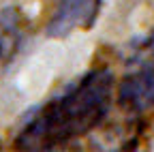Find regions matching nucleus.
<instances>
[{"instance_id":"3","label":"nucleus","mask_w":154,"mask_h":152,"mask_svg":"<svg viewBox=\"0 0 154 152\" xmlns=\"http://www.w3.org/2000/svg\"><path fill=\"white\" fill-rule=\"evenodd\" d=\"M103 0H54V13L45 26V34L62 39L75 30H90L96 24Z\"/></svg>"},{"instance_id":"2","label":"nucleus","mask_w":154,"mask_h":152,"mask_svg":"<svg viewBox=\"0 0 154 152\" xmlns=\"http://www.w3.org/2000/svg\"><path fill=\"white\" fill-rule=\"evenodd\" d=\"M126 62L131 71L118 88L120 107L133 113L154 109V32L128 45Z\"/></svg>"},{"instance_id":"1","label":"nucleus","mask_w":154,"mask_h":152,"mask_svg":"<svg viewBox=\"0 0 154 152\" xmlns=\"http://www.w3.org/2000/svg\"><path fill=\"white\" fill-rule=\"evenodd\" d=\"M113 73L92 69L58 97L34 109L15 135L19 150H54L88 135L99 126L113 103Z\"/></svg>"},{"instance_id":"4","label":"nucleus","mask_w":154,"mask_h":152,"mask_svg":"<svg viewBox=\"0 0 154 152\" xmlns=\"http://www.w3.org/2000/svg\"><path fill=\"white\" fill-rule=\"evenodd\" d=\"M22 41V15L17 9H5L0 13V47L2 54H13L15 45Z\"/></svg>"},{"instance_id":"5","label":"nucleus","mask_w":154,"mask_h":152,"mask_svg":"<svg viewBox=\"0 0 154 152\" xmlns=\"http://www.w3.org/2000/svg\"><path fill=\"white\" fill-rule=\"evenodd\" d=\"M2 56H5V54H2V47H0V58H2Z\"/></svg>"}]
</instances>
